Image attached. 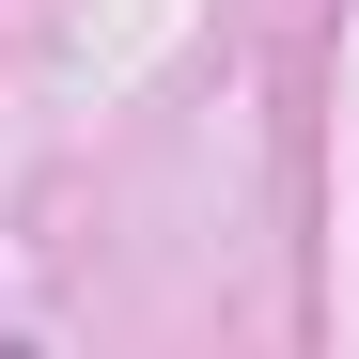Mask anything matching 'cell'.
I'll use <instances>...</instances> for the list:
<instances>
[]
</instances>
